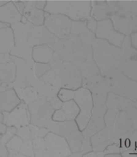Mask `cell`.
Instances as JSON below:
<instances>
[{"instance_id": "cell-1", "label": "cell", "mask_w": 137, "mask_h": 157, "mask_svg": "<svg viewBox=\"0 0 137 157\" xmlns=\"http://www.w3.org/2000/svg\"><path fill=\"white\" fill-rule=\"evenodd\" d=\"M106 106L104 116L106 127L115 129L122 140L129 138L137 131V107L133 100L109 92Z\"/></svg>"}, {"instance_id": "cell-2", "label": "cell", "mask_w": 137, "mask_h": 157, "mask_svg": "<svg viewBox=\"0 0 137 157\" xmlns=\"http://www.w3.org/2000/svg\"><path fill=\"white\" fill-rule=\"evenodd\" d=\"M54 50L53 59H60L71 62L81 72L83 78H91L100 74L93 59L91 47L84 46L73 38L57 39L49 44Z\"/></svg>"}, {"instance_id": "cell-3", "label": "cell", "mask_w": 137, "mask_h": 157, "mask_svg": "<svg viewBox=\"0 0 137 157\" xmlns=\"http://www.w3.org/2000/svg\"><path fill=\"white\" fill-rule=\"evenodd\" d=\"M51 70L41 77L44 82L59 88L77 90L82 86L81 72L71 62L60 59H52Z\"/></svg>"}, {"instance_id": "cell-4", "label": "cell", "mask_w": 137, "mask_h": 157, "mask_svg": "<svg viewBox=\"0 0 137 157\" xmlns=\"http://www.w3.org/2000/svg\"><path fill=\"white\" fill-rule=\"evenodd\" d=\"M93 59L102 76L118 71L121 56V48L112 45L104 39H96L92 45Z\"/></svg>"}, {"instance_id": "cell-5", "label": "cell", "mask_w": 137, "mask_h": 157, "mask_svg": "<svg viewBox=\"0 0 137 157\" xmlns=\"http://www.w3.org/2000/svg\"><path fill=\"white\" fill-rule=\"evenodd\" d=\"M45 11L65 15L74 22L86 21L91 17V1H48Z\"/></svg>"}, {"instance_id": "cell-6", "label": "cell", "mask_w": 137, "mask_h": 157, "mask_svg": "<svg viewBox=\"0 0 137 157\" xmlns=\"http://www.w3.org/2000/svg\"><path fill=\"white\" fill-rule=\"evenodd\" d=\"M36 156H71L72 151L64 138L54 132H49L44 138L33 141Z\"/></svg>"}, {"instance_id": "cell-7", "label": "cell", "mask_w": 137, "mask_h": 157, "mask_svg": "<svg viewBox=\"0 0 137 157\" xmlns=\"http://www.w3.org/2000/svg\"><path fill=\"white\" fill-rule=\"evenodd\" d=\"M104 77L110 92L137 101V82L120 71H112Z\"/></svg>"}, {"instance_id": "cell-8", "label": "cell", "mask_w": 137, "mask_h": 157, "mask_svg": "<svg viewBox=\"0 0 137 157\" xmlns=\"http://www.w3.org/2000/svg\"><path fill=\"white\" fill-rule=\"evenodd\" d=\"M48 129L63 136L68 143L72 152H79L83 142V135L79 130L76 121H55L53 120Z\"/></svg>"}, {"instance_id": "cell-9", "label": "cell", "mask_w": 137, "mask_h": 157, "mask_svg": "<svg viewBox=\"0 0 137 157\" xmlns=\"http://www.w3.org/2000/svg\"><path fill=\"white\" fill-rule=\"evenodd\" d=\"M74 100L79 108V113L75 119L79 130L83 132L92 116L94 103L91 91L85 87H79L75 91Z\"/></svg>"}, {"instance_id": "cell-10", "label": "cell", "mask_w": 137, "mask_h": 157, "mask_svg": "<svg viewBox=\"0 0 137 157\" xmlns=\"http://www.w3.org/2000/svg\"><path fill=\"white\" fill-rule=\"evenodd\" d=\"M44 24L47 29L57 39H65L71 36L74 21L65 15L47 14Z\"/></svg>"}, {"instance_id": "cell-11", "label": "cell", "mask_w": 137, "mask_h": 157, "mask_svg": "<svg viewBox=\"0 0 137 157\" xmlns=\"http://www.w3.org/2000/svg\"><path fill=\"white\" fill-rule=\"evenodd\" d=\"M31 114V123L34 125L48 128L53 121L55 108L49 102L44 99L35 100L29 106Z\"/></svg>"}, {"instance_id": "cell-12", "label": "cell", "mask_w": 137, "mask_h": 157, "mask_svg": "<svg viewBox=\"0 0 137 157\" xmlns=\"http://www.w3.org/2000/svg\"><path fill=\"white\" fill-rule=\"evenodd\" d=\"M82 85L91 91L93 99L94 105L105 104L107 98L109 94V90L106 81L101 75L91 78H83Z\"/></svg>"}, {"instance_id": "cell-13", "label": "cell", "mask_w": 137, "mask_h": 157, "mask_svg": "<svg viewBox=\"0 0 137 157\" xmlns=\"http://www.w3.org/2000/svg\"><path fill=\"white\" fill-rule=\"evenodd\" d=\"M122 137L116 131L111 128H103L90 139L91 147L95 151H104L112 144H120Z\"/></svg>"}, {"instance_id": "cell-14", "label": "cell", "mask_w": 137, "mask_h": 157, "mask_svg": "<svg viewBox=\"0 0 137 157\" xmlns=\"http://www.w3.org/2000/svg\"><path fill=\"white\" fill-rule=\"evenodd\" d=\"M96 36L99 39H104L112 45L121 48L125 39L124 35L120 33L114 28L112 19H108L98 21Z\"/></svg>"}, {"instance_id": "cell-15", "label": "cell", "mask_w": 137, "mask_h": 157, "mask_svg": "<svg viewBox=\"0 0 137 157\" xmlns=\"http://www.w3.org/2000/svg\"><path fill=\"white\" fill-rule=\"evenodd\" d=\"M107 112V106L105 104L94 105L92 109V116L86 128L82 132L83 135V140L91 142L90 139L94 135L99 132L100 130L106 127L104 121V116Z\"/></svg>"}, {"instance_id": "cell-16", "label": "cell", "mask_w": 137, "mask_h": 157, "mask_svg": "<svg viewBox=\"0 0 137 157\" xmlns=\"http://www.w3.org/2000/svg\"><path fill=\"white\" fill-rule=\"evenodd\" d=\"M111 19L114 28L120 33L130 36L132 33L136 32L137 17L115 14L112 15Z\"/></svg>"}, {"instance_id": "cell-17", "label": "cell", "mask_w": 137, "mask_h": 157, "mask_svg": "<svg viewBox=\"0 0 137 157\" xmlns=\"http://www.w3.org/2000/svg\"><path fill=\"white\" fill-rule=\"evenodd\" d=\"M69 38H73L87 47H92L94 42L96 40L95 33L87 28V20L74 22L71 35Z\"/></svg>"}, {"instance_id": "cell-18", "label": "cell", "mask_w": 137, "mask_h": 157, "mask_svg": "<svg viewBox=\"0 0 137 157\" xmlns=\"http://www.w3.org/2000/svg\"><path fill=\"white\" fill-rule=\"evenodd\" d=\"M79 113V108L74 99L63 102L62 107L55 110L53 114L55 121H67L76 119Z\"/></svg>"}, {"instance_id": "cell-19", "label": "cell", "mask_w": 137, "mask_h": 157, "mask_svg": "<svg viewBox=\"0 0 137 157\" xmlns=\"http://www.w3.org/2000/svg\"><path fill=\"white\" fill-rule=\"evenodd\" d=\"M114 11L108 1H92L91 2V17L96 21H102L111 19Z\"/></svg>"}, {"instance_id": "cell-20", "label": "cell", "mask_w": 137, "mask_h": 157, "mask_svg": "<svg viewBox=\"0 0 137 157\" xmlns=\"http://www.w3.org/2000/svg\"><path fill=\"white\" fill-rule=\"evenodd\" d=\"M115 14L137 17V1H108Z\"/></svg>"}, {"instance_id": "cell-21", "label": "cell", "mask_w": 137, "mask_h": 157, "mask_svg": "<svg viewBox=\"0 0 137 157\" xmlns=\"http://www.w3.org/2000/svg\"><path fill=\"white\" fill-rule=\"evenodd\" d=\"M33 59L40 63H50L54 58L55 52L49 45L36 46L33 49Z\"/></svg>"}, {"instance_id": "cell-22", "label": "cell", "mask_w": 137, "mask_h": 157, "mask_svg": "<svg viewBox=\"0 0 137 157\" xmlns=\"http://www.w3.org/2000/svg\"><path fill=\"white\" fill-rule=\"evenodd\" d=\"M26 16L29 19L31 23L40 26L44 23V12L40 9L38 8H28V12H26Z\"/></svg>"}, {"instance_id": "cell-23", "label": "cell", "mask_w": 137, "mask_h": 157, "mask_svg": "<svg viewBox=\"0 0 137 157\" xmlns=\"http://www.w3.org/2000/svg\"><path fill=\"white\" fill-rule=\"evenodd\" d=\"M128 78H131L133 80L137 82V59H133L130 60L127 64V67L124 71Z\"/></svg>"}, {"instance_id": "cell-24", "label": "cell", "mask_w": 137, "mask_h": 157, "mask_svg": "<svg viewBox=\"0 0 137 157\" xmlns=\"http://www.w3.org/2000/svg\"><path fill=\"white\" fill-rule=\"evenodd\" d=\"M51 70L50 63H37L34 66V73L36 75V78L42 77L44 75Z\"/></svg>"}, {"instance_id": "cell-25", "label": "cell", "mask_w": 137, "mask_h": 157, "mask_svg": "<svg viewBox=\"0 0 137 157\" xmlns=\"http://www.w3.org/2000/svg\"><path fill=\"white\" fill-rule=\"evenodd\" d=\"M75 91V90H72V89L61 88L58 94V96L62 102L68 101L74 99Z\"/></svg>"}, {"instance_id": "cell-26", "label": "cell", "mask_w": 137, "mask_h": 157, "mask_svg": "<svg viewBox=\"0 0 137 157\" xmlns=\"http://www.w3.org/2000/svg\"><path fill=\"white\" fill-rule=\"evenodd\" d=\"M87 27L90 31L96 34V27H97V21L92 17H90L89 19L87 20Z\"/></svg>"}, {"instance_id": "cell-27", "label": "cell", "mask_w": 137, "mask_h": 157, "mask_svg": "<svg viewBox=\"0 0 137 157\" xmlns=\"http://www.w3.org/2000/svg\"><path fill=\"white\" fill-rule=\"evenodd\" d=\"M130 39H131V46L137 50V31L130 35Z\"/></svg>"}]
</instances>
